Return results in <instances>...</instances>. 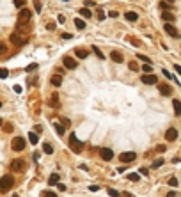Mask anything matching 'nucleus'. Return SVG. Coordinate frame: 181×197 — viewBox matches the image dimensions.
I'll return each instance as SVG.
<instances>
[{"instance_id":"nucleus-1","label":"nucleus","mask_w":181,"mask_h":197,"mask_svg":"<svg viewBox=\"0 0 181 197\" xmlns=\"http://www.w3.org/2000/svg\"><path fill=\"white\" fill-rule=\"evenodd\" d=\"M30 18H32V11H30V9H27V7H21V9H20V14H18L16 27H18V28H20V27H23L25 23L30 22Z\"/></svg>"},{"instance_id":"nucleus-2","label":"nucleus","mask_w":181,"mask_h":197,"mask_svg":"<svg viewBox=\"0 0 181 197\" xmlns=\"http://www.w3.org/2000/svg\"><path fill=\"white\" fill-rule=\"evenodd\" d=\"M11 43H14V45H18V46H21V45H25L27 41H28V36L25 34V32H21V30L18 28V30H14L13 34H11Z\"/></svg>"},{"instance_id":"nucleus-3","label":"nucleus","mask_w":181,"mask_h":197,"mask_svg":"<svg viewBox=\"0 0 181 197\" xmlns=\"http://www.w3.org/2000/svg\"><path fill=\"white\" fill-rule=\"evenodd\" d=\"M13 185H14V178L11 174H5L0 178V192H9L11 188H13Z\"/></svg>"},{"instance_id":"nucleus-4","label":"nucleus","mask_w":181,"mask_h":197,"mask_svg":"<svg viewBox=\"0 0 181 197\" xmlns=\"http://www.w3.org/2000/svg\"><path fill=\"white\" fill-rule=\"evenodd\" d=\"M69 148H71L73 153H77V154L83 151V142H80L75 133H69Z\"/></svg>"},{"instance_id":"nucleus-5","label":"nucleus","mask_w":181,"mask_h":197,"mask_svg":"<svg viewBox=\"0 0 181 197\" xmlns=\"http://www.w3.org/2000/svg\"><path fill=\"white\" fill-rule=\"evenodd\" d=\"M25 146H27V142H25L23 137H16V139H13V142H11V148H13V151H23Z\"/></svg>"},{"instance_id":"nucleus-6","label":"nucleus","mask_w":181,"mask_h":197,"mask_svg":"<svg viewBox=\"0 0 181 197\" xmlns=\"http://www.w3.org/2000/svg\"><path fill=\"white\" fill-rule=\"evenodd\" d=\"M11 169L16 171V172H23V171L27 169V163H25L23 160H21V158H16V160L11 162Z\"/></svg>"},{"instance_id":"nucleus-7","label":"nucleus","mask_w":181,"mask_h":197,"mask_svg":"<svg viewBox=\"0 0 181 197\" xmlns=\"http://www.w3.org/2000/svg\"><path fill=\"white\" fill-rule=\"evenodd\" d=\"M100 156H101L105 162H110V160L114 158V151H112L110 148H101V149H100Z\"/></svg>"},{"instance_id":"nucleus-8","label":"nucleus","mask_w":181,"mask_h":197,"mask_svg":"<svg viewBox=\"0 0 181 197\" xmlns=\"http://www.w3.org/2000/svg\"><path fill=\"white\" fill-rule=\"evenodd\" d=\"M137 158V154L135 153H132V151H128V153H123L121 156H119V160L123 162V163H130V162H133Z\"/></svg>"},{"instance_id":"nucleus-9","label":"nucleus","mask_w":181,"mask_h":197,"mask_svg":"<svg viewBox=\"0 0 181 197\" xmlns=\"http://www.w3.org/2000/svg\"><path fill=\"white\" fill-rule=\"evenodd\" d=\"M165 32L170 36V37H179V32H178V30H176V27L172 25V23H165Z\"/></svg>"},{"instance_id":"nucleus-10","label":"nucleus","mask_w":181,"mask_h":197,"mask_svg":"<svg viewBox=\"0 0 181 197\" xmlns=\"http://www.w3.org/2000/svg\"><path fill=\"white\" fill-rule=\"evenodd\" d=\"M176 139H178V130H176V128H169V130L165 131V140L172 142V140H176Z\"/></svg>"},{"instance_id":"nucleus-11","label":"nucleus","mask_w":181,"mask_h":197,"mask_svg":"<svg viewBox=\"0 0 181 197\" xmlns=\"http://www.w3.org/2000/svg\"><path fill=\"white\" fill-rule=\"evenodd\" d=\"M142 82H144V84H147V85H155L156 82H158V78H156V75L149 73V75H144L142 76Z\"/></svg>"},{"instance_id":"nucleus-12","label":"nucleus","mask_w":181,"mask_h":197,"mask_svg":"<svg viewBox=\"0 0 181 197\" xmlns=\"http://www.w3.org/2000/svg\"><path fill=\"white\" fill-rule=\"evenodd\" d=\"M64 66H66L68 69H75L78 64H77V60H75L73 57H64Z\"/></svg>"},{"instance_id":"nucleus-13","label":"nucleus","mask_w":181,"mask_h":197,"mask_svg":"<svg viewBox=\"0 0 181 197\" xmlns=\"http://www.w3.org/2000/svg\"><path fill=\"white\" fill-rule=\"evenodd\" d=\"M158 89H160V92H162L163 96H170V94H172V87H170V85H167V84L158 85Z\"/></svg>"},{"instance_id":"nucleus-14","label":"nucleus","mask_w":181,"mask_h":197,"mask_svg":"<svg viewBox=\"0 0 181 197\" xmlns=\"http://www.w3.org/2000/svg\"><path fill=\"white\" fill-rule=\"evenodd\" d=\"M50 84H52L53 87H59V85L62 84V75H52V78H50Z\"/></svg>"},{"instance_id":"nucleus-15","label":"nucleus","mask_w":181,"mask_h":197,"mask_svg":"<svg viewBox=\"0 0 181 197\" xmlns=\"http://www.w3.org/2000/svg\"><path fill=\"white\" fill-rule=\"evenodd\" d=\"M110 59L114 62H119V64H121V62H124V59H123V55L119 53V51H110Z\"/></svg>"},{"instance_id":"nucleus-16","label":"nucleus","mask_w":181,"mask_h":197,"mask_svg":"<svg viewBox=\"0 0 181 197\" xmlns=\"http://www.w3.org/2000/svg\"><path fill=\"white\" fill-rule=\"evenodd\" d=\"M75 55L80 57V59H85V57L89 55V51H87V50H83V48H77V50H75Z\"/></svg>"},{"instance_id":"nucleus-17","label":"nucleus","mask_w":181,"mask_h":197,"mask_svg":"<svg viewBox=\"0 0 181 197\" xmlns=\"http://www.w3.org/2000/svg\"><path fill=\"white\" fill-rule=\"evenodd\" d=\"M124 16H126V20H130V22H137V20H138V14L135 11H128Z\"/></svg>"},{"instance_id":"nucleus-18","label":"nucleus","mask_w":181,"mask_h":197,"mask_svg":"<svg viewBox=\"0 0 181 197\" xmlns=\"http://www.w3.org/2000/svg\"><path fill=\"white\" fill-rule=\"evenodd\" d=\"M172 107H174L176 116H181V101H179V100H174V101H172Z\"/></svg>"},{"instance_id":"nucleus-19","label":"nucleus","mask_w":181,"mask_h":197,"mask_svg":"<svg viewBox=\"0 0 181 197\" xmlns=\"http://www.w3.org/2000/svg\"><path fill=\"white\" fill-rule=\"evenodd\" d=\"M162 18L165 20L167 23H170V22H174V14L172 13H169V11H165V13H162Z\"/></svg>"},{"instance_id":"nucleus-20","label":"nucleus","mask_w":181,"mask_h":197,"mask_svg":"<svg viewBox=\"0 0 181 197\" xmlns=\"http://www.w3.org/2000/svg\"><path fill=\"white\" fill-rule=\"evenodd\" d=\"M28 140H30V144H37V142H39V137H37V133L30 131V133H28Z\"/></svg>"},{"instance_id":"nucleus-21","label":"nucleus","mask_w":181,"mask_h":197,"mask_svg":"<svg viewBox=\"0 0 181 197\" xmlns=\"http://www.w3.org/2000/svg\"><path fill=\"white\" fill-rule=\"evenodd\" d=\"M50 105H52V107H59V96H57V94H52V98H50Z\"/></svg>"},{"instance_id":"nucleus-22","label":"nucleus","mask_w":181,"mask_h":197,"mask_svg":"<svg viewBox=\"0 0 181 197\" xmlns=\"http://www.w3.org/2000/svg\"><path fill=\"white\" fill-rule=\"evenodd\" d=\"M55 183H59V174H52L48 178V185H55Z\"/></svg>"},{"instance_id":"nucleus-23","label":"nucleus","mask_w":181,"mask_h":197,"mask_svg":"<svg viewBox=\"0 0 181 197\" xmlns=\"http://www.w3.org/2000/svg\"><path fill=\"white\" fill-rule=\"evenodd\" d=\"M43 151H45L46 154H53V148H52V144H43Z\"/></svg>"},{"instance_id":"nucleus-24","label":"nucleus","mask_w":181,"mask_h":197,"mask_svg":"<svg viewBox=\"0 0 181 197\" xmlns=\"http://www.w3.org/2000/svg\"><path fill=\"white\" fill-rule=\"evenodd\" d=\"M75 25H77V28H85V22H83V20L82 18H77V20H75Z\"/></svg>"},{"instance_id":"nucleus-25","label":"nucleus","mask_w":181,"mask_h":197,"mask_svg":"<svg viewBox=\"0 0 181 197\" xmlns=\"http://www.w3.org/2000/svg\"><path fill=\"white\" fill-rule=\"evenodd\" d=\"M41 197H57V194L52 190H45V192H41Z\"/></svg>"},{"instance_id":"nucleus-26","label":"nucleus","mask_w":181,"mask_h":197,"mask_svg":"<svg viewBox=\"0 0 181 197\" xmlns=\"http://www.w3.org/2000/svg\"><path fill=\"white\" fill-rule=\"evenodd\" d=\"M128 179H130V181H138V179H140V176H138L137 172H132V174H128Z\"/></svg>"},{"instance_id":"nucleus-27","label":"nucleus","mask_w":181,"mask_h":197,"mask_svg":"<svg viewBox=\"0 0 181 197\" xmlns=\"http://www.w3.org/2000/svg\"><path fill=\"white\" fill-rule=\"evenodd\" d=\"M80 14H82L83 18H91V16H92V13L89 11V9H80Z\"/></svg>"},{"instance_id":"nucleus-28","label":"nucleus","mask_w":181,"mask_h":197,"mask_svg":"<svg viewBox=\"0 0 181 197\" xmlns=\"http://www.w3.org/2000/svg\"><path fill=\"white\" fill-rule=\"evenodd\" d=\"M92 51L96 53V57H98V59H105V57H103V53H101V50H100L98 46H92Z\"/></svg>"},{"instance_id":"nucleus-29","label":"nucleus","mask_w":181,"mask_h":197,"mask_svg":"<svg viewBox=\"0 0 181 197\" xmlns=\"http://www.w3.org/2000/svg\"><path fill=\"white\" fill-rule=\"evenodd\" d=\"M55 128H57V133H59V135H64V133H66L64 126H62V124H59V123H55Z\"/></svg>"},{"instance_id":"nucleus-30","label":"nucleus","mask_w":181,"mask_h":197,"mask_svg":"<svg viewBox=\"0 0 181 197\" xmlns=\"http://www.w3.org/2000/svg\"><path fill=\"white\" fill-rule=\"evenodd\" d=\"M162 165H163V158H158V160H155V162H153V169L162 167Z\"/></svg>"},{"instance_id":"nucleus-31","label":"nucleus","mask_w":181,"mask_h":197,"mask_svg":"<svg viewBox=\"0 0 181 197\" xmlns=\"http://www.w3.org/2000/svg\"><path fill=\"white\" fill-rule=\"evenodd\" d=\"M9 76V71L5 68H0V78H7Z\"/></svg>"},{"instance_id":"nucleus-32","label":"nucleus","mask_w":181,"mask_h":197,"mask_svg":"<svg viewBox=\"0 0 181 197\" xmlns=\"http://www.w3.org/2000/svg\"><path fill=\"white\" fill-rule=\"evenodd\" d=\"M2 126H4V131H5V133L13 131V124H11V123H5V124H2Z\"/></svg>"},{"instance_id":"nucleus-33","label":"nucleus","mask_w":181,"mask_h":197,"mask_svg":"<svg viewBox=\"0 0 181 197\" xmlns=\"http://www.w3.org/2000/svg\"><path fill=\"white\" fill-rule=\"evenodd\" d=\"M142 71H146V75H149V73H151V71H153L151 64H144V66H142Z\"/></svg>"},{"instance_id":"nucleus-34","label":"nucleus","mask_w":181,"mask_h":197,"mask_svg":"<svg viewBox=\"0 0 181 197\" xmlns=\"http://www.w3.org/2000/svg\"><path fill=\"white\" fill-rule=\"evenodd\" d=\"M32 2H34V9H36L37 13H41V7H43L41 2H39V0H32Z\"/></svg>"},{"instance_id":"nucleus-35","label":"nucleus","mask_w":181,"mask_h":197,"mask_svg":"<svg viewBox=\"0 0 181 197\" xmlns=\"http://www.w3.org/2000/svg\"><path fill=\"white\" fill-rule=\"evenodd\" d=\"M14 5H16L18 9H21V7L25 5V0H14Z\"/></svg>"},{"instance_id":"nucleus-36","label":"nucleus","mask_w":181,"mask_h":197,"mask_svg":"<svg viewBox=\"0 0 181 197\" xmlns=\"http://www.w3.org/2000/svg\"><path fill=\"white\" fill-rule=\"evenodd\" d=\"M4 53H7V46L4 43H0V55H4Z\"/></svg>"},{"instance_id":"nucleus-37","label":"nucleus","mask_w":181,"mask_h":197,"mask_svg":"<svg viewBox=\"0 0 181 197\" xmlns=\"http://www.w3.org/2000/svg\"><path fill=\"white\" fill-rule=\"evenodd\" d=\"M128 66H130V69H132V71H138V64H137V62H130Z\"/></svg>"},{"instance_id":"nucleus-38","label":"nucleus","mask_w":181,"mask_h":197,"mask_svg":"<svg viewBox=\"0 0 181 197\" xmlns=\"http://www.w3.org/2000/svg\"><path fill=\"white\" fill-rule=\"evenodd\" d=\"M34 69H37V64H36V62H32V64L27 66V71H34Z\"/></svg>"},{"instance_id":"nucleus-39","label":"nucleus","mask_w":181,"mask_h":197,"mask_svg":"<svg viewBox=\"0 0 181 197\" xmlns=\"http://www.w3.org/2000/svg\"><path fill=\"white\" fill-rule=\"evenodd\" d=\"M169 185H170V186H178L179 183H178V179H176V178H170V179H169Z\"/></svg>"},{"instance_id":"nucleus-40","label":"nucleus","mask_w":181,"mask_h":197,"mask_svg":"<svg viewBox=\"0 0 181 197\" xmlns=\"http://www.w3.org/2000/svg\"><path fill=\"white\" fill-rule=\"evenodd\" d=\"M108 195H112V197H119L121 194L117 192V190H112V188H110V190H108Z\"/></svg>"},{"instance_id":"nucleus-41","label":"nucleus","mask_w":181,"mask_h":197,"mask_svg":"<svg viewBox=\"0 0 181 197\" xmlns=\"http://www.w3.org/2000/svg\"><path fill=\"white\" fill-rule=\"evenodd\" d=\"M138 57H140V60H144L146 64H151V59L149 57H146V55H138Z\"/></svg>"},{"instance_id":"nucleus-42","label":"nucleus","mask_w":181,"mask_h":197,"mask_svg":"<svg viewBox=\"0 0 181 197\" xmlns=\"http://www.w3.org/2000/svg\"><path fill=\"white\" fill-rule=\"evenodd\" d=\"M160 9H170V4H167V2H162V4H160Z\"/></svg>"},{"instance_id":"nucleus-43","label":"nucleus","mask_w":181,"mask_h":197,"mask_svg":"<svg viewBox=\"0 0 181 197\" xmlns=\"http://www.w3.org/2000/svg\"><path fill=\"white\" fill-rule=\"evenodd\" d=\"M98 20H105V13L101 11V9H98Z\"/></svg>"},{"instance_id":"nucleus-44","label":"nucleus","mask_w":181,"mask_h":197,"mask_svg":"<svg viewBox=\"0 0 181 197\" xmlns=\"http://www.w3.org/2000/svg\"><path fill=\"white\" fill-rule=\"evenodd\" d=\"M108 16H110V18H117V16H119V13H117V11H110Z\"/></svg>"},{"instance_id":"nucleus-45","label":"nucleus","mask_w":181,"mask_h":197,"mask_svg":"<svg viewBox=\"0 0 181 197\" xmlns=\"http://www.w3.org/2000/svg\"><path fill=\"white\" fill-rule=\"evenodd\" d=\"M57 20H59V23H64V22H66V16H62V14H59V18H57Z\"/></svg>"},{"instance_id":"nucleus-46","label":"nucleus","mask_w":181,"mask_h":197,"mask_svg":"<svg viewBox=\"0 0 181 197\" xmlns=\"http://www.w3.org/2000/svg\"><path fill=\"white\" fill-rule=\"evenodd\" d=\"M71 37H73V36L68 34V32H64V34H62V39H71Z\"/></svg>"},{"instance_id":"nucleus-47","label":"nucleus","mask_w":181,"mask_h":197,"mask_svg":"<svg viewBox=\"0 0 181 197\" xmlns=\"http://www.w3.org/2000/svg\"><path fill=\"white\" fill-rule=\"evenodd\" d=\"M156 151H158V153H163V151H165V146H158Z\"/></svg>"},{"instance_id":"nucleus-48","label":"nucleus","mask_w":181,"mask_h":197,"mask_svg":"<svg viewBox=\"0 0 181 197\" xmlns=\"http://www.w3.org/2000/svg\"><path fill=\"white\" fill-rule=\"evenodd\" d=\"M85 5L91 7V5H94V2H92V0H85Z\"/></svg>"},{"instance_id":"nucleus-49","label":"nucleus","mask_w":181,"mask_h":197,"mask_svg":"<svg viewBox=\"0 0 181 197\" xmlns=\"http://www.w3.org/2000/svg\"><path fill=\"white\" fill-rule=\"evenodd\" d=\"M89 190H91V192H96V190H98V186H96V185H91Z\"/></svg>"},{"instance_id":"nucleus-50","label":"nucleus","mask_w":181,"mask_h":197,"mask_svg":"<svg viewBox=\"0 0 181 197\" xmlns=\"http://www.w3.org/2000/svg\"><path fill=\"white\" fill-rule=\"evenodd\" d=\"M163 75H165L167 78H172V75H170V73H169V71H167V69H163Z\"/></svg>"},{"instance_id":"nucleus-51","label":"nucleus","mask_w":181,"mask_h":197,"mask_svg":"<svg viewBox=\"0 0 181 197\" xmlns=\"http://www.w3.org/2000/svg\"><path fill=\"white\" fill-rule=\"evenodd\" d=\"M167 197H178V194H176V192H169Z\"/></svg>"},{"instance_id":"nucleus-52","label":"nucleus","mask_w":181,"mask_h":197,"mask_svg":"<svg viewBox=\"0 0 181 197\" xmlns=\"http://www.w3.org/2000/svg\"><path fill=\"white\" fill-rule=\"evenodd\" d=\"M34 128H36V133H41V131H43V128L39 126V124H37V126H34Z\"/></svg>"},{"instance_id":"nucleus-53","label":"nucleus","mask_w":181,"mask_h":197,"mask_svg":"<svg viewBox=\"0 0 181 197\" xmlns=\"http://www.w3.org/2000/svg\"><path fill=\"white\" fill-rule=\"evenodd\" d=\"M46 27H48V30H53V28H55V25H53V23H48Z\"/></svg>"},{"instance_id":"nucleus-54","label":"nucleus","mask_w":181,"mask_h":197,"mask_svg":"<svg viewBox=\"0 0 181 197\" xmlns=\"http://www.w3.org/2000/svg\"><path fill=\"white\" fill-rule=\"evenodd\" d=\"M174 69H176V71H178V73L181 75V66H178V64H176V66H174Z\"/></svg>"},{"instance_id":"nucleus-55","label":"nucleus","mask_w":181,"mask_h":197,"mask_svg":"<svg viewBox=\"0 0 181 197\" xmlns=\"http://www.w3.org/2000/svg\"><path fill=\"white\" fill-rule=\"evenodd\" d=\"M14 91H16L18 94H20V92H21V87H20V85H14Z\"/></svg>"},{"instance_id":"nucleus-56","label":"nucleus","mask_w":181,"mask_h":197,"mask_svg":"<svg viewBox=\"0 0 181 197\" xmlns=\"http://www.w3.org/2000/svg\"><path fill=\"white\" fill-rule=\"evenodd\" d=\"M140 174L142 176H147V169H140Z\"/></svg>"},{"instance_id":"nucleus-57","label":"nucleus","mask_w":181,"mask_h":197,"mask_svg":"<svg viewBox=\"0 0 181 197\" xmlns=\"http://www.w3.org/2000/svg\"><path fill=\"white\" fill-rule=\"evenodd\" d=\"M167 2H169V4H172V2H174V0H167Z\"/></svg>"},{"instance_id":"nucleus-58","label":"nucleus","mask_w":181,"mask_h":197,"mask_svg":"<svg viewBox=\"0 0 181 197\" xmlns=\"http://www.w3.org/2000/svg\"><path fill=\"white\" fill-rule=\"evenodd\" d=\"M2 124H4V123H2V119H0V126H2Z\"/></svg>"},{"instance_id":"nucleus-59","label":"nucleus","mask_w":181,"mask_h":197,"mask_svg":"<svg viewBox=\"0 0 181 197\" xmlns=\"http://www.w3.org/2000/svg\"><path fill=\"white\" fill-rule=\"evenodd\" d=\"M13 197H18V195H13Z\"/></svg>"},{"instance_id":"nucleus-60","label":"nucleus","mask_w":181,"mask_h":197,"mask_svg":"<svg viewBox=\"0 0 181 197\" xmlns=\"http://www.w3.org/2000/svg\"><path fill=\"white\" fill-rule=\"evenodd\" d=\"M0 107H2V103H0Z\"/></svg>"}]
</instances>
